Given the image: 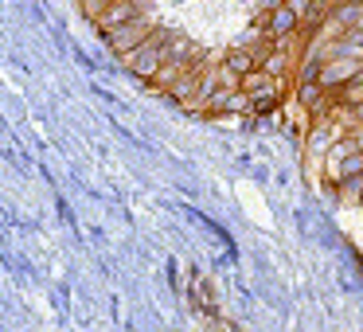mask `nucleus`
Wrapping results in <instances>:
<instances>
[{
    "label": "nucleus",
    "instance_id": "f257e3e1",
    "mask_svg": "<svg viewBox=\"0 0 363 332\" xmlns=\"http://www.w3.org/2000/svg\"><path fill=\"white\" fill-rule=\"evenodd\" d=\"M168 43H172V32L157 28V32H152L149 40L141 43V48H133L129 55H121V63L129 67V74H137V79H145V82H149L152 74L160 71V63L168 59Z\"/></svg>",
    "mask_w": 363,
    "mask_h": 332
},
{
    "label": "nucleus",
    "instance_id": "f03ea898",
    "mask_svg": "<svg viewBox=\"0 0 363 332\" xmlns=\"http://www.w3.org/2000/svg\"><path fill=\"white\" fill-rule=\"evenodd\" d=\"M359 71H363V55H359V51H340V55H324L320 59L316 79H320V87H328L332 94H336V90H344Z\"/></svg>",
    "mask_w": 363,
    "mask_h": 332
},
{
    "label": "nucleus",
    "instance_id": "7ed1b4c3",
    "mask_svg": "<svg viewBox=\"0 0 363 332\" xmlns=\"http://www.w3.org/2000/svg\"><path fill=\"white\" fill-rule=\"evenodd\" d=\"M157 32V24H152L149 16H137V20H129V24H121V28H113V32H106V43H110V51L113 55H129L133 48H141L149 35Z\"/></svg>",
    "mask_w": 363,
    "mask_h": 332
},
{
    "label": "nucleus",
    "instance_id": "20e7f679",
    "mask_svg": "<svg viewBox=\"0 0 363 332\" xmlns=\"http://www.w3.org/2000/svg\"><path fill=\"white\" fill-rule=\"evenodd\" d=\"M258 28L269 35V40L281 43V40H289V35L301 32V9H293V4H285V0H281V4H274V9L262 16Z\"/></svg>",
    "mask_w": 363,
    "mask_h": 332
},
{
    "label": "nucleus",
    "instance_id": "39448f33",
    "mask_svg": "<svg viewBox=\"0 0 363 332\" xmlns=\"http://www.w3.org/2000/svg\"><path fill=\"white\" fill-rule=\"evenodd\" d=\"M332 102H336V94H332L328 87H320V79H301V82H297V106H301L305 114L324 118Z\"/></svg>",
    "mask_w": 363,
    "mask_h": 332
},
{
    "label": "nucleus",
    "instance_id": "423d86ee",
    "mask_svg": "<svg viewBox=\"0 0 363 332\" xmlns=\"http://www.w3.org/2000/svg\"><path fill=\"white\" fill-rule=\"evenodd\" d=\"M137 16H145V0H113V4H106V12L98 16V32H113V28H121V24H129V20H137Z\"/></svg>",
    "mask_w": 363,
    "mask_h": 332
},
{
    "label": "nucleus",
    "instance_id": "0eeeda50",
    "mask_svg": "<svg viewBox=\"0 0 363 332\" xmlns=\"http://www.w3.org/2000/svg\"><path fill=\"white\" fill-rule=\"evenodd\" d=\"M332 160H336V180H355V176H363V149L355 141H340L332 145Z\"/></svg>",
    "mask_w": 363,
    "mask_h": 332
},
{
    "label": "nucleus",
    "instance_id": "6e6552de",
    "mask_svg": "<svg viewBox=\"0 0 363 332\" xmlns=\"http://www.w3.org/2000/svg\"><path fill=\"white\" fill-rule=\"evenodd\" d=\"M281 94H285V79H269L266 87H258L254 94H246V110H250L254 118H266V114L277 110Z\"/></svg>",
    "mask_w": 363,
    "mask_h": 332
},
{
    "label": "nucleus",
    "instance_id": "1a4fd4ad",
    "mask_svg": "<svg viewBox=\"0 0 363 332\" xmlns=\"http://www.w3.org/2000/svg\"><path fill=\"white\" fill-rule=\"evenodd\" d=\"M238 110H246V94L242 90H230V87H219V90H211L207 94V102H203V114H211V118H223V114H238Z\"/></svg>",
    "mask_w": 363,
    "mask_h": 332
},
{
    "label": "nucleus",
    "instance_id": "9d476101",
    "mask_svg": "<svg viewBox=\"0 0 363 332\" xmlns=\"http://www.w3.org/2000/svg\"><path fill=\"white\" fill-rule=\"evenodd\" d=\"M219 63L227 67V71H235L238 79H246L250 71H258V59H254V51H250V48H230L227 55L219 59Z\"/></svg>",
    "mask_w": 363,
    "mask_h": 332
},
{
    "label": "nucleus",
    "instance_id": "9b49d317",
    "mask_svg": "<svg viewBox=\"0 0 363 332\" xmlns=\"http://www.w3.org/2000/svg\"><path fill=\"white\" fill-rule=\"evenodd\" d=\"M191 297H196L199 313H215V293H211V282H207L203 274L191 277Z\"/></svg>",
    "mask_w": 363,
    "mask_h": 332
},
{
    "label": "nucleus",
    "instance_id": "f8f14e48",
    "mask_svg": "<svg viewBox=\"0 0 363 332\" xmlns=\"http://www.w3.org/2000/svg\"><path fill=\"white\" fill-rule=\"evenodd\" d=\"M336 102H340V106H363V71L355 74V79L347 82L344 90H336Z\"/></svg>",
    "mask_w": 363,
    "mask_h": 332
}]
</instances>
